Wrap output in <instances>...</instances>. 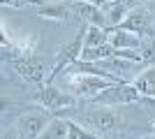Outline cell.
I'll list each match as a JSON object with an SVG mask.
<instances>
[{
    "instance_id": "cell-1",
    "label": "cell",
    "mask_w": 155,
    "mask_h": 139,
    "mask_svg": "<svg viewBox=\"0 0 155 139\" xmlns=\"http://www.w3.org/2000/svg\"><path fill=\"white\" fill-rule=\"evenodd\" d=\"M35 100H37L51 116H56V118H67V114H70L72 109H77V98H74L72 93H65V91H60V88H56L53 84L39 88V91L35 93Z\"/></svg>"
},
{
    "instance_id": "cell-2",
    "label": "cell",
    "mask_w": 155,
    "mask_h": 139,
    "mask_svg": "<svg viewBox=\"0 0 155 139\" xmlns=\"http://www.w3.org/2000/svg\"><path fill=\"white\" fill-rule=\"evenodd\" d=\"M84 33L86 30L81 28L77 37H74L70 44H65L63 49L56 53V60H53V65H51V72H49V77H46V86H49L58 74H63L65 70L74 67L79 60H81V53H84Z\"/></svg>"
},
{
    "instance_id": "cell-3",
    "label": "cell",
    "mask_w": 155,
    "mask_h": 139,
    "mask_svg": "<svg viewBox=\"0 0 155 139\" xmlns=\"http://www.w3.org/2000/svg\"><path fill=\"white\" fill-rule=\"evenodd\" d=\"M81 121H84V127L86 130H95V132H111L120 125V116H118L111 107H97L93 104L91 109H86L81 114Z\"/></svg>"
},
{
    "instance_id": "cell-4",
    "label": "cell",
    "mask_w": 155,
    "mask_h": 139,
    "mask_svg": "<svg viewBox=\"0 0 155 139\" xmlns=\"http://www.w3.org/2000/svg\"><path fill=\"white\" fill-rule=\"evenodd\" d=\"M141 95L132 84H114L107 91H102L100 95L91 100V104L97 107H118V104H132V102H141Z\"/></svg>"
},
{
    "instance_id": "cell-5",
    "label": "cell",
    "mask_w": 155,
    "mask_h": 139,
    "mask_svg": "<svg viewBox=\"0 0 155 139\" xmlns=\"http://www.w3.org/2000/svg\"><path fill=\"white\" fill-rule=\"evenodd\" d=\"M109 86H114V84L102 79V77H95V74H70V88L77 100H88L91 102L95 95H100Z\"/></svg>"
},
{
    "instance_id": "cell-6",
    "label": "cell",
    "mask_w": 155,
    "mask_h": 139,
    "mask_svg": "<svg viewBox=\"0 0 155 139\" xmlns=\"http://www.w3.org/2000/svg\"><path fill=\"white\" fill-rule=\"evenodd\" d=\"M118 30H125V33H132L137 37H150L155 35V28L150 23V14L143 5H137L132 12L125 16V21L118 26Z\"/></svg>"
},
{
    "instance_id": "cell-7",
    "label": "cell",
    "mask_w": 155,
    "mask_h": 139,
    "mask_svg": "<svg viewBox=\"0 0 155 139\" xmlns=\"http://www.w3.org/2000/svg\"><path fill=\"white\" fill-rule=\"evenodd\" d=\"M14 67H16V72L23 77L26 81H30V84H35L37 88H44L46 86V65L44 60L39 58V56H35V53H30V56H21L16 63H14Z\"/></svg>"
},
{
    "instance_id": "cell-8",
    "label": "cell",
    "mask_w": 155,
    "mask_h": 139,
    "mask_svg": "<svg viewBox=\"0 0 155 139\" xmlns=\"http://www.w3.org/2000/svg\"><path fill=\"white\" fill-rule=\"evenodd\" d=\"M51 121L49 111H28L16 121V130H19L21 139H39V134L46 130Z\"/></svg>"
},
{
    "instance_id": "cell-9",
    "label": "cell",
    "mask_w": 155,
    "mask_h": 139,
    "mask_svg": "<svg viewBox=\"0 0 155 139\" xmlns=\"http://www.w3.org/2000/svg\"><path fill=\"white\" fill-rule=\"evenodd\" d=\"M100 5V9L104 12V16H107V26H109V30H114V28H118L120 23L125 21V16H127L132 9H134L139 2H125V0H107V2H97Z\"/></svg>"
},
{
    "instance_id": "cell-10",
    "label": "cell",
    "mask_w": 155,
    "mask_h": 139,
    "mask_svg": "<svg viewBox=\"0 0 155 139\" xmlns=\"http://www.w3.org/2000/svg\"><path fill=\"white\" fill-rule=\"evenodd\" d=\"M70 7H72V12L77 14V16L84 19L86 26L109 28L107 26V16H104V12L100 9L97 2H91V0H86V2H70Z\"/></svg>"
},
{
    "instance_id": "cell-11",
    "label": "cell",
    "mask_w": 155,
    "mask_h": 139,
    "mask_svg": "<svg viewBox=\"0 0 155 139\" xmlns=\"http://www.w3.org/2000/svg\"><path fill=\"white\" fill-rule=\"evenodd\" d=\"M132 86L139 91V95H141L143 100H155V65L141 70V72L134 77Z\"/></svg>"
},
{
    "instance_id": "cell-12",
    "label": "cell",
    "mask_w": 155,
    "mask_h": 139,
    "mask_svg": "<svg viewBox=\"0 0 155 139\" xmlns=\"http://www.w3.org/2000/svg\"><path fill=\"white\" fill-rule=\"evenodd\" d=\"M109 44L114 49H127V51H139V46H141V37H137L132 33H125V30H109Z\"/></svg>"
},
{
    "instance_id": "cell-13",
    "label": "cell",
    "mask_w": 155,
    "mask_h": 139,
    "mask_svg": "<svg viewBox=\"0 0 155 139\" xmlns=\"http://www.w3.org/2000/svg\"><path fill=\"white\" fill-rule=\"evenodd\" d=\"M37 16L51 21H67L72 16V7L63 5V2H46V5H37Z\"/></svg>"
},
{
    "instance_id": "cell-14",
    "label": "cell",
    "mask_w": 155,
    "mask_h": 139,
    "mask_svg": "<svg viewBox=\"0 0 155 139\" xmlns=\"http://www.w3.org/2000/svg\"><path fill=\"white\" fill-rule=\"evenodd\" d=\"M84 30V49H95V46H102L109 42V28L86 26Z\"/></svg>"
},
{
    "instance_id": "cell-15",
    "label": "cell",
    "mask_w": 155,
    "mask_h": 139,
    "mask_svg": "<svg viewBox=\"0 0 155 139\" xmlns=\"http://www.w3.org/2000/svg\"><path fill=\"white\" fill-rule=\"evenodd\" d=\"M67 134H70V123H67L65 118L51 116L49 125H46L44 132L39 134V139H67Z\"/></svg>"
},
{
    "instance_id": "cell-16",
    "label": "cell",
    "mask_w": 155,
    "mask_h": 139,
    "mask_svg": "<svg viewBox=\"0 0 155 139\" xmlns=\"http://www.w3.org/2000/svg\"><path fill=\"white\" fill-rule=\"evenodd\" d=\"M139 56H141L143 65H155V35L150 37H141V46H139Z\"/></svg>"
},
{
    "instance_id": "cell-17",
    "label": "cell",
    "mask_w": 155,
    "mask_h": 139,
    "mask_svg": "<svg viewBox=\"0 0 155 139\" xmlns=\"http://www.w3.org/2000/svg\"><path fill=\"white\" fill-rule=\"evenodd\" d=\"M67 123H70V134H67V139H100L95 132L86 130L84 125H79L74 121H67Z\"/></svg>"
},
{
    "instance_id": "cell-18",
    "label": "cell",
    "mask_w": 155,
    "mask_h": 139,
    "mask_svg": "<svg viewBox=\"0 0 155 139\" xmlns=\"http://www.w3.org/2000/svg\"><path fill=\"white\" fill-rule=\"evenodd\" d=\"M2 139H21V134H19V130L5 127V130H2Z\"/></svg>"
},
{
    "instance_id": "cell-19",
    "label": "cell",
    "mask_w": 155,
    "mask_h": 139,
    "mask_svg": "<svg viewBox=\"0 0 155 139\" xmlns=\"http://www.w3.org/2000/svg\"><path fill=\"white\" fill-rule=\"evenodd\" d=\"M5 9H9V7H12V9H19V7H26V2H5Z\"/></svg>"
},
{
    "instance_id": "cell-20",
    "label": "cell",
    "mask_w": 155,
    "mask_h": 139,
    "mask_svg": "<svg viewBox=\"0 0 155 139\" xmlns=\"http://www.w3.org/2000/svg\"><path fill=\"white\" fill-rule=\"evenodd\" d=\"M141 139H155V134H148V137H141Z\"/></svg>"
}]
</instances>
